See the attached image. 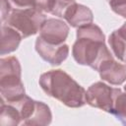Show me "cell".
Instances as JSON below:
<instances>
[{
	"label": "cell",
	"mask_w": 126,
	"mask_h": 126,
	"mask_svg": "<svg viewBox=\"0 0 126 126\" xmlns=\"http://www.w3.org/2000/svg\"><path fill=\"white\" fill-rule=\"evenodd\" d=\"M77 39L72 47L74 60L97 71L99 65L112 55L105 45V35L95 24H89L78 28Z\"/></svg>",
	"instance_id": "6da1fadb"
},
{
	"label": "cell",
	"mask_w": 126,
	"mask_h": 126,
	"mask_svg": "<svg viewBox=\"0 0 126 126\" xmlns=\"http://www.w3.org/2000/svg\"><path fill=\"white\" fill-rule=\"evenodd\" d=\"M38 84L48 96L54 97L68 107L78 108L87 103V91L61 69L41 74Z\"/></svg>",
	"instance_id": "7a4b0ae2"
},
{
	"label": "cell",
	"mask_w": 126,
	"mask_h": 126,
	"mask_svg": "<svg viewBox=\"0 0 126 126\" xmlns=\"http://www.w3.org/2000/svg\"><path fill=\"white\" fill-rule=\"evenodd\" d=\"M21 74L22 68L17 57L8 56L0 59V93L1 98L6 102L26 94Z\"/></svg>",
	"instance_id": "3957f363"
},
{
	"label": "cell",
	"mask_w": 126,
	"mask_h": 126,
	"mask_svg": "<svg viewBox=\"0 0 126 126\" xmlns=\"http://www.w3.org/2000/svg\"><path fill=\"white\" fill-rule=\"evenodd\" d=\"M45 20V15L36 9L16 8L11 11L5 25L12 27L21 33L23 38H26L37 33Z\"/></svg>",
	"instance_id": "277c9868"
},
{
	"label": "cell",
	"mask_w": 126,
	"mask_h": 126,
	"mask_svg": "<svg viewBox=\"0 0 126 126\" xmlns=\"http://www.w3.org/2000/svg\"><path fill=\"white\" fill-rule=\"evenodd\" d=\"M116 91L117 88H111L103 82H95L88 88L86 101L93 107L110 113Z\"/></svg>",
	"instance_id": "5b68a950"
},
{
	"label": "cell",
	"mask_w": 126,
	"mask_h": 126,
	"mask_svg": "<svg viewBox=\"0 0 126 126\" xmlns=\"http://www.w3.org/2000/svg\"><path fill=\"white\" fill-rule=\"evenodd\" d=\"M35 50L38 55L52 66H58L69 55V46L66 43L53 44L43 40L39 35L35 39Z\"/></svg>",
	"instance_id": "8992f818"
},
{
	"label": "cell",
	"mask_w": 126,
	"mask_h": 126,
	"mask_svg": "<svg viewBox=\"0 0 126 126\" xmlns=\"http://www.w3.org/2000/svg\"><path fill=\"white\" fill-rule=\"evenodd\" d=\"M69 34V26L60 19H46L39 30V36L53 44L64 43Z\"/></svg>",
	"instance_id": "52a82bcc"
},
{
	"label": "cell",
	"mask_w": 126,
	"mask_h": 126,
	"mask_svg": "<svg viewBox=\"0 0 126 126\" xmlns=\"http://www.w3.org/2000/svg\"><path fill=\"white\" fill-rule=\"evenodd\" d=\"M97 72L102 81L113 86H120L126 81V65L118 63L113 57L104 60Z\"/></svg>",
	"instance_id": "ba28073f"
},
{
	"label": "cell",
	"mask_w": 126,
	"mask_h": 126,
	"mask_svg": "<svg viewBox=\"0 0 126 126\" xmlns=\"http://www.w3.org/2000/svg\"><path fill=\"white\" fill-rule=\"evenodd\" d=\"M63 19L71 27L78 29L80 27L92 24L94 21V14L89 7L75 2L66 9Z\"/></svg>",
	"instance_id": "9c48e42d"
},
{
	"label": "cell",
	"mask_w": 126,
	"mask_h": 126,
	"mask_svg": "<svg viewBox=\"0 0 126 126\" xmlns=\"http://www.w3.org/2000/svg\"><path fill=\"white\" fill-rule=\"evenodd\" d=\"M22 35L19 32L13 29L10 26L2 24L1 26V46H0V54L5 55L11 52H14L18 49Z\"/></svg>",
	"instance_id": "30bf717a"
},
{
	"label": "cell",
	"mask_w": 126,
	"mask_h": 126,
	"mask_svg": "<svg viewBox=\"0 0 126 126\" xmlns=\"http://www.w3.org/2000/svg\"><path fill=\"white\" fill-rule=\"evenodd\" d=\"M52 114L49 106L42 101H35V108L31 118L25 125L31 126H46L51 123Z\"/></svg>",
	"instance_id": "8fae6325"
},
{
	"label": "cell",
	"mask_w": 126,
	"mask_h": 126,
	"mask_svg": "<svg viewBox=\"0 0 126 126\" xmlns=\"http://www.w3.org/2000/svg\"><path fill=\"white\" fill-rule=\"evenodd\" d=\"M0 122L3 126H16L22 123V118L18 109L2 98L0 103Z\"/></svg>",
	"instance_id": "7c38bea8"
},
{
	"label": "cell",
	"mask_w": 126,
	"mask_h": 126,
	"mask_svg": "<svg viewBox=\"0 0 126 126\" xmlns=\"http://www.w3.org/2000/svg\"><path fill=\"white\" fill-rule=\"evenodd\" d=\"M108 43L113 55L118 60L126 63V36L118 30H115L110 33Z\"/></svg>",
	"instance_id": "4fadbf2b"
},
{
	"label": "cell",
	"mask_w": 126,
	"mask_h": 126,
	"mask_svg": "<svg viewBox=\"0 0 126 126\" xmlns=\"http://www.w3.org/2000/svg\"><path fill=\"white\" fill-rule=\"evenodd\" d=\"M110 113L126 125V92L123 93L119 88H117Z\"/></svg>",
	"instance_id": "5bb4252c"
},
{
	"label": "cell",
	"mask_w": 126,
	"mask_h": 126,
	"mask_svg": "<svg viewBox=\"0 0 126 126\" xmlns=\"http://www.w3.org/2000/svg\"><path fill=\"white\" fill-rule=\"evenodd\" d=\"M75 2H76L75 0H55V5H54V8L51 14L59 18H63V15L66 9Z\"/></svg>",
	"instance_id": "9a60e30c"
},
{
	"label": "cell",
	"mask_w": 126,
	"mask_h": 126,
	"mask_svg": "<svg viewBox=\"0 0 126 126\" xmlns=\"http://www.w3.org/2000/svg\"><path fill=\"white\" fill-rule=\"evenodd\" d=\"M111 10L117 15L125 18L126 16V0H107Z\"/></svg>",
	"instance_id": "2e32d148"
},
{
	"label": "cell",
	"mask_w": 126,
	"mask_h": 126,
	"mask_svg": "<svg viewBox=\"0 0 126 126\" xmlns=\"http://www.w3.org/2000/svg\"><path fill=\"white\" fill-rule=\"evenodd\" d=\"M55 5V0H36L35 9L40 12L51 13Z\"/></svg>",
	"instance_id": "e0dca14e"
},
{
	"label": "cell",
	"mask_w": 126,
	"mask_h": 126,
	"mask_svg": "<svg viewBox=\"0 0 126 126\" xmlns=\"http://www.w3.org/2000/svg\"><path fill=\"white\" fill-rule=\"evenodd\" d=\"M11 2L17 8L20 9H28V8L35 9L36 0H11Z\"/></svg>",
	"instance_id": "ac0fdd59"
},
{
	"label": "cell",
	"mask_w": 126,
	"mask_h": 126,
	"mask_svg": "<svg viewBox=\"0 0 126 126\" xmlns=\"http://www.w3.org/2000/svg\"><path fill=\"white\" fill-rule=\"evenodd\" d=\"M11 12V5L8 0H1V23L3 24Z\"/></svg>",
	"instance_id": "d6986e66"
},
{
	"label": "cell",
	"mask_w": 126,
	"mask_h": 126,
	"mask_svg": "<svg viewBox=\"0 0 126 126\" xmlns=\"http://www.w3.org/2000/svg\"><path fill=\"white\" fill-rule=\"evenodd\" d=\"M118 31H119L121 33H123V34L126 36V22H125V23H124V24H123V25H122V26H121V27L118 29Z\"/></svg>",
	"instance_id": "ffe728a7"
},
{
	"label": "cell",
	"mask_w": 126,
	"mask_h": 126,
	"mask_svg": "<svg viewBox=\"0 0 126 126\" xmlns=\"http://www.w3.org/2000/svg\"><path fill=\"white\" fill-rule=\"evenodd\" d=\"M124 91H125V92H126V85H125V86H124Z\"/></svg>",
	"instance_id": "44dd1931"
},
{
	"label": "cell",
	"mask_w": 126,
	"mask_h": 126,
	"mask_svg": "<svg viewBox=\"0 0 126 126\" xmlns=\"http://www.w3.org/2000/svg\"><path fill=\"white\" fill-rule=\"evenodd\" d=\"M125 18H126V16H125Z\"/></svg>",
	"instance_id": "7402d4cb"
}]
</instances>
